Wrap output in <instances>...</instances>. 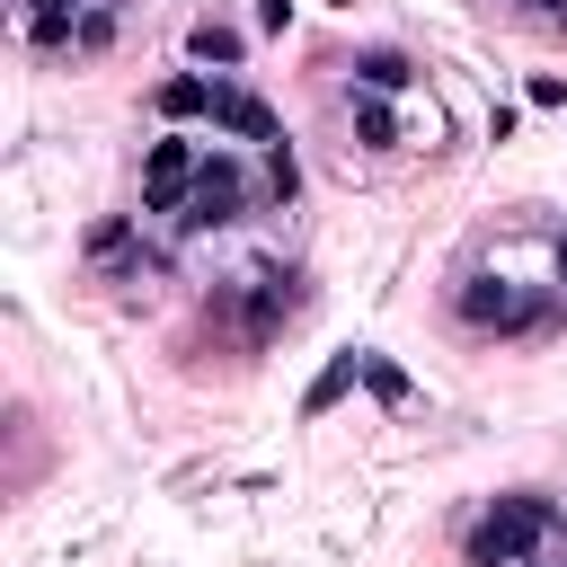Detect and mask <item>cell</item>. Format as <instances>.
Wrapping results in <instances>:
<instances>
[{
    "instance_id": "obj_17",
    "label": "cell",
    "mask_w": 567,
    "mask_h": 567,
    "mask_svg": "<svg viewBox=\"0 0 567 567\" xmlns=\"http://www.w3.org/2000/svg\"><path fill=\"white\" fill-rule=\"evenodd\" d=\"M523 97H532V106H567V80H558V71H532Z\"/></svg>"
},
{
    "instance_id": "obj_5",
    "label": "cell",
    "mask_w": 567,
    "mask_h": 567,
    "mask_svg": "<svg viewBox=\"0 0 567 567\" xmlns=\"http://www.w3.org/2000/svg\"><path fill=\"white\" fill-rule=\"evenodd\" d=\"M213 133H221V142H248V151H275V142H292V133L275 124V106H266L257 89H239V80H221V97H213Z\"/></svg>"
},
{
    "instance_id": "obj_21",
    "label": "cell",
    "mask_w": 567,
    "mask_h": 567,
    "mask_svg": "<svg viewBox=\"0 0 567 567\" xmlns=\"http://www.w3.org/2000/svg\"><path fill=\"white\" fill-rule=\"evenodd\" d=\"M328 9H354V0H328Z\"/></svg>"
},
{
    "instance_id": "obj_18",
    "label": "cell",
    "mask_w": 567,
    "mask_h": 567,
    "mask_svg": "<svg viewBox=\"0 0 567 567\" xmlns=\"http://www.w3.org/2000/svg\"><path fill=\"white\" fill-rule=\"evenodd\" d=\"M257 27H266V35H284V27H292V0H257Z\"/></svg>"
},
{
    "instance_id": "obj_4",
    "label": "cell",
    "mask_w": 567,
    "mask_h": 567,
    "mask_svg": "<svg viewBox=\"0 0 567 567\" xmlns=\"http://www.w3.org/2000/svg\"><path fill=\"white\" fill-rule=\"evenodd\" d=\"M204 142H213V133H159V142H142V221H168V213L195 204Z\"/></svg>"
},
{
    "instance_id": "obj_19",
    "label": "cell",
    "mask_w": 567,
    "mask_h": 567,
    "mask_svg": "<svg viewBox=\"0 0 567 567\" xmlns=\"http://www.w3.org/2000/svg\"><path fill=\"white\" fill-rule=\"evenodd\" d=\"M523 9H532V18H567V0H523Z\"/></svg>"
},
{
    "instance_id": "obj_8",
    "label": "cell",
    "mask_w": 567,
    "mask_h": 567,
    "mask_svg": "<svg viewBox=\"0 0 567 567\" xmlns=\"http://www.w3.org/2000/svg\"><path fill=\"white\" fill-rule=\"evenodd\" d=\"M346 71H354V89H381V97H408V89L425 80V62H416L408 44H363Z\"/></svg>"
},
{
    "instance_id": "obj_9",
    "label": "cell",
    "mask_w": 567,
    "mask_h": 567,
    "mask_svg": "<svg viewBox=\"0 0 567 567\" xmlns=\"http://www.w3.org/2000/svg\"><path fill=\"white\" fill-rule=\"evenodd\" d=\"M80 18H89V0H18V35H27L35 53H71Z\"/></svg>"
},
{
    "instance_id": "obj_1",
    "label": "cell",
    "mask_w": 567,
    "mask_h": 567,
    "mask_svg": "<svg viewBox=\"0 0 567 567\" xmlns=\"http://www.w3.org/2000/svg\"><path fill=\"white\" fill-rule=\"evenodd\" d=\"M558 532H567L558 496H540V487H505V496H487V505L470 514V532H461V567H523V558H540Z\"/></svg>"
},
{
    "instance_id": "obj_14",
    "label": "cell",
    "mask_w": 567,
    "mask_h": 567,
    "mask_svg": "<svg viewBox=\"0 0 567 567\" xmlns=\"http://www.w3.org/2000/svg\"><path fill=\"white\" fill-rule=\"evenodd\" d=\"M257 168H266V204H292V195H301V151H292V142L257 151Z\"/></svg>"
},
{
    "instance_id": "obj_11",
    "label": "cell",
    "mask_w": 567,
    "mask_h": 567,
    "mask_svg": "<svg viewBox=\"0 0 567 567\" xmlns=\"http://www.w3.org/2000/svg\"><path fill=\"white\" fill-rule=\"evenodd\" d=\"M346 115H354V142L363 151H399V106L381 89H346Z\"/></svg>"
},
{
    "instance_id": "obj_7",
    "label": "cell",
    "mask_w": 567,
    "mask_h": 567,
    "mask_svg": "<svg viewBox=\"0 0 567 567\" xmlns=\"http://www.w3.org/2000/svg\"><path fill=\"white\" fill-rule=\"evenodd\" d=\"M310 292H301V275H248V346H266L275 328H292V310H301Z\"/></svg>"
},
{
    "instance_id": "obj_10",
    "label": "cell",
    "mask_w": 567,
    "mask_h": 567,
    "mask_svg": "<svg viewBox=\"0 0 567 567\" xmlns=\"http://www.w3.org/2000/svg\"><path fill=\"white\" fill-rule=\"evenodd\" d=\"M186 62H195V71H239V62H248V35H239L230 18L204 9V18L186 27Z\"/></svg>"
},
{
    "instance_id": "obj_15",
    "label": "cell",
    "mask_w": 567,
    "mask_h": 567,
    "mask_svg": "<svg viewBox=\"0 0 567 567\" xmlns=\"http://www.w3.org/2000/svg\"><path fill=\"white\" fill-rule=\"evenodd\" d=\"M363 390H372L381 408H408V399H416V381H408L390 354H372V346H363Z\"/></svg>"
},
{
    "instance_id": "obj_12",
    "label": "cell",
    "mask_w": 567,
    "mask_h": 567,
    "mask_svg": "<svg viewBox=\"0 0 567 567\" xmlns=\"http://www.w3.org/2000/svg\"><path fill=\"white\" fill-rule=\"evenodd\" d=\"M354 381H363V346H346V354H328V363H319V381L301 390V416L319 425V416H328V408H337V399H346Z\"/></svg>"
},
{
    "instance_id": "obj_16",
    "label": "cell",
    "mask_w": 567,
    "mask_h": 567,
    "mask_svg": "<svg viewBox=\"0 0 567 567\" xmlns=\"http://www.w3.org/2000/svg\"><path fill=\"white\" fill-rule=\"evenodd\" d=\"M124 248H133V221H124V213H115V221H97V230H89V257H124Z\"/></svg>"
},
{
    "instance_id": "obj_2",
    "label": "cell",
    "mask_w": 567,
    "mask_h": 567,
    "mask_svg": "<svg viewBox=\"0 0 567 567\" xmlns=\"http://www.w3.org/2000/svg\"><path fill=\"white\" fill-rule=\"evenodd\" d=\"M266 204V168H257V151L248 142H204V177H195V204L177 213V230H230L239 213H257Z\"/></svg>"
},
{
    "instance_id": "obj_6",
    "label": "cell",
    "mask_w": 567,
    "mask_h": 567,
    "mask_svg": "<svg viewBox=\"0 0 567 567\" xmlns=\"http://www.w3.org/2000/svg\"><path fill=\"white\" fill-rule=\"evenodd\" d=\"M213 97H221V80H213V71H168V80L151 89V115L186 133V124H213Z\"/></svg>"
},
{
    "instance_id": "obj_13",
    "label": "cell",
    "mask_w": 567,
    "mask_h": 567,
    "mask_svg": "<svg viewBox=\"0 0 567 567\" xmlns=\"http://www.w3.org/2000/svg\"><path fill=\"white\" fill-rule=\"evenodd\" d=\"M115 35H124V0H89V18H80V35H71V62L115 53Z\"/></svg>"
},
{
    "instance_id": "obj_3",
    "label": "cell",
    "mask_w": 567,
    "mask_h": 567,
    "mask_svg": "<svg viewBox=\"0 0 567 567\" xmlns=\"http://www.w3.org/2000/svg\"><path fill=\"white\" fill-rule=\"evenodd\" d=\"M452 319H461L470 337H540L558 310L532 301V292L505 284V275H461V284H452Z\"/></svg>"
},
{
    "instance_id": "obj_20",
    "label": "cell",
    "mask_w": 567,
    "mask_h": 567,
    "mask_svg": "<svg viewBox=\"0 0 567 567\" xmlns=\"http://www.w3.org/2000/svg\"><path fill=\"white\" fill-rule=\"evenodd\" d=\"M558 284H567V239H558Z\"/></svg>"
}]
</instances>
